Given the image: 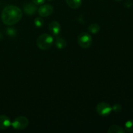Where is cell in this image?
<instances>
[{"instance_id":"1","label":"cell","mask_w":133,"mask_h":133,"mask_svg":"<svg viewBox=\"0 0 133 133\" xmlns=\"http://www.w3.org/2000/svg\"><path fill=\"white\" fill-rule=\"evenodd\" d=\"M22 11L15 5H8L1 12V19L4 24L13 25L16 24L22 18Z\"/></svg>"},{"instance_id":"2","label":"cell","mask_w":133,"mask_h":133,"mask_svg":"<svg viewBox=\"0 0 133 133\" xmlns=\"http://www.w3.org/2000/svg\"><path fill=\"white\" fill-rule=\"evenodd\" d=\"M53 38L49 34L44 33L38 36L36 40V45L42 50H47L53 45Z\"/></svg>"},{"instance_id":"3","label":"cell","mask_w":133,"mask_h":133,"mask_svg":"<svg viewBox=\"0 0 133 133\" xmlns=\"http://www.w3.org/2000/svg\"><path fill=\"white\" fill-rule=\"evenodd\" d=\"M77 43L81 48H88L92 44V37L87 32H82L77 38Z\"/></svg>"},{"instance_id":"4","label":"cell","mask_w":133,"mask_h":133,"mask_svg":"<svg viewBox=\"0 0 133 133\" xmlns=\"http://www.w3.org/2000/svg\"><path fill=\"white\" fill-rule=\"evenodd\" d=\"M29 125V119H27V117L23 116H18L14 119L12 123H11V125L12 126L14 129L16 130H23Z\"/></svg>"},{"instance_id":"5","label":"cell","mask_w":133,"mask_h":133,"mask_svg":"<svg viewBox=\"0 0 133 133\" xmlns=\"http://www.w3.org/2000/svg\"><path fill=\"white\" fill-rule=\"evenodd\" d=\"M112 111V107L105 102H101L96 106V112L99 116L106 117Z\"/></svg>"},{"instance_id":"6","label":"cell","mask_w":133,"mask_h":133,"mask_svg":"<svg viewBox=\"0 0 133 133\" xmlns=\"http://www.w3.org/2000/svg\"><path fill=\"white\" fill-rule=\"evenodd\" d=\"M53 10L54 9L52 5L45 4V5H42L38 8V12L41 17H47L50 16L53 12Z\"/></svg>"},{"instance_id":"7","label":"cell","mask_w":133,"mask_h":133,"mask_svg":"<svg viewBox=\"0 0 133 133\" xmlns=\"http://www.w3.org/2000/svg\"><path fill=\"white\" fill-rule=\"evenodd\" d=\"M49 29L52 35L54 36H57L61 32V26L58 22L53 21L49 24Z\"/></svg>"},{"instance_id":"8","label":"cell","mask_w":133,"mask_h":133,"mask_svg":"<svg viewBox=\"0 0 133 133\" xmlns=\"http://www.w3.org/2000/svg\"><path fill=\"white\" fill-rule=\"evenodd\" d=\"M11 123L9 117L5 115H0V129H6L11 125Z\"/></svg>"},{"instance_id":"9","label":"cell","mask_w":133,"mask_h":133,"mask_svg":"<svg viewBox=\"0 0 133 133\" xmlns=\"http://www.w3.org/2000/svg\"><path fill=\"white\" fill-rule=\"evenodd\" d=\"M23 10L27 15H33L36 12L37 7L34 3H27L23 6Z\"/></svg>"},{"instance_id":"10","label":"cell","mask_w":133,"mask_h":133,"mask_svg":"<svg viewBox=\"0 0 133 133\" xmlns=\"http://www.w3.org/2000/svg\"><path fill=\"white\" fill-rule=\"evenodd\" d=\"M67 5L73 9H78L82 5V0H66Z\"/></svg>"},{"instance_id":"11","label":"cell","mask_w":133,"mask_h":133,"mask_svg":"<svg viewBox=\"0 0 133 133\" xmlns=\"http://www.w3.org/2000/svg\"><path fill=\"white\" fill-rule=\"evenodd\" d=\"M107 132L109 133H125V130L123 129L122 127L117 125H111L108 129Z\"/></svg>"},{"instance_id":"12","label":"cell","mask_w":133,"mask_h":133,"mask_svg":"<svg viewBox=\"0 0 133 133\" xmlns=\"http://www.w3.org/2000/svg\"><path fill=\"white\" fill-rule=\"evenodd\" d=\"M55 45L57 47L58 49H62L65 48L67 45V42L62 38H58L56 40Z\"/></svg>"},{"instance_id":"13","label":"cell","mask_w":133,"mask_h":133,"mask_svg":"<svg viewBox=\"0 0 133 133\" xmlns=\"http://www.w3.org/2000/svg\"><path fill=\"white\" fill-rule=\"evenodd\" d=\"M88 31L92 34H96L100 31V26L97 23H92L88 28Z\"/></svg>"},{"instance_id":"14","label":"cell","mask_w":133,"mask_h":133,"mask_svg":"<svg viewBox=\"0 0 133 133\" xmlns=\"http://www.w3.org/2000/svg\"><path fill=\"white\" fill-rule=\"evenodd\" d=\"M125 129L128 132H133V119L127 121L125 124Z\"/></svg>"},{"instance_id":"15","label":"cell","mask_w":133,"mask_h":133,"mask_svg":"<svg viewBox=\"0 0 133 133\" xmlns=\"http://www.w3.org/2000/svg\"><path fill=\"white\" fill-rule=\"evenodd\" d=\"M34 23H35V25L37 27H42L44 24V19L42 18H40V17H38L34 21Z\"/></svg>"},{"instance_id":"16","label":"cell","mask_w":133,"mask_h":133,"mask_svg":"<svg viewBox=\"0 0 133 133\" xmlns=\"http://www.w3.org/2000/svg\"><path fill=\"white\" fill-rule=\"evenodd\" d=\"M6 33L9 36H12V37H14L16 35L17 32L16 31V29L14 28H12V27H9L6 29Z\"/></svg>"},{"instance_id":"17","label":"cell","mask_w":133,"mask_h":133,"mask_svg":"<svg viewBox=\"0 0 133 133\" xmlns=\"http://www.w3.org/2000/svg\"><path fill=\"white\" fill-rule=\"evenodd\" d=\"M112 110L115 111L116 112H119L122 110V106L119 104H115L113 106Z\"/></svg>"},{"instance_id":"18","label":"cell","mask_w":133,"mask_h":133,"mask_svg":"<svg viewBox=\"0 0 133 133\" xmlns=\"http://www.w3.org/2000/svg\"><path fill=\"white\" fill-rule=\"evenodd\" d=\"M32 1L36 5H42L44 3L45 0H32Z\"/></svg>"},{"instance_id":"19","label":"cell","mask_w":133,"mask_h":133,"mask_svg":"<svg viewBox=\"0 0 133 133\" xmlns=\"http://www.w3.org/2000/svg\"><path fill=\"white\" fill-rule=\"evenodd\" d=\"M1 38H2V35H1V33L0 32V40H1Z\"/></svg>"},{"instance_id":"20","label":"cell","mask_w":133,"mask_h":133,"mask_svg":"<svg viewBox=\"0 0 133 133\" xmlns=\"http://www.w3.org/2000/svg\"><path fill=\"white\" fill-rule=\"evenodd\" d=\"M116 1H122V0H116Z\"/></svg>"},{"instance_id":"21","label":"cell","mask_w":133,"mask_h":133,"mask_svg":"<svg viewBox=\"0 0 133 133\" xmlns=\"http://www.w3.org/2000/svg\"><path fill=\"white\" fill-rule=\"evenodd\" d=\"M48 1H53V0H48Z\"/></svg>"}]
</instances>
